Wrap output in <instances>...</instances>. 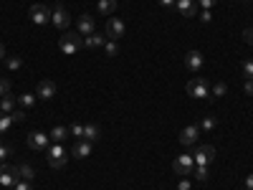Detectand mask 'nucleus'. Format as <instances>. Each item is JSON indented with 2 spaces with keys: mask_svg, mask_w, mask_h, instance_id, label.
<instances>
[{
  "mask_svg": "<svg viewBox=\"0 0 253 190\" xmlns=\"http://www.w3.org/2000/svg\"><path fill=\"white\" fill-rule=\"evenodd\" d=\"M243 92H246L248 96H253V79H246V84H243Z\"/></svg>",
  "mask_w": 253,
  "mask_h": 190,
  "instance_id": "nucleus-37",
  "label": "nucleus"
},
{
  "mask_svg": "<svg viewBox=\"0 0 253 190\" xmlns=\"http://www.w3.org/2000/svg\"><path fill=\"white\" fill-rule=\"evenodd\" d=\"M76 26H79V33L81 36H91L94 33V18L91 15H81Z\"/></svg>",
  "mask_w": 253,
  "mask_h": 190,
  "instance_id": "nucleus-19",
  "label": "nucleus"
},
{
  "mask_svg": "<svg viewBox=\"0 0 253 190\" xmlns=\"http://www.w3.org/2000/svg\"><path fill=\"white\" fill-rule=\"evenodd\" d=\"M8 155H10V147H5L3 142H0V165L5 162V157H8Z\"/></svg>",
  "mask_w": 253,
  "mask_h": 190,
  "instance_id": "nucleus-35",
  "label": "nucleus"
},
{
  "mask_svg": "<svg viewBox=\"0 0 253 190\" xmlns=\"http://www.w3.org/2000/svg\"><path fill=\"white\" fill-rule=\"evenodd\" d=\"M104 36H107L109 41H122V38L126 36L124 20H119V18H109V20H107V31H104Z\"/></svg>",
  "mask_w": 253,
  "mask_h": 190,
  "instance_id": "nucleus-5",
  "label": "nucleus"
},
{
  "mask_svg": "<svg viewBox=\"0 0 253 190\" xmlns=\"http://www.w3.org/2000/svg\"><path fill=\"white\" fill-rule=\"evenodd\" d=\"M193 167H195L193 155H180V157H175V162H172V170H175V175H180V178H190V175H193Z\"/></svg>",
  "mask_w": 253,
  "mask_h": 190,
  "instance_id": "nucleus-4",
  "label": "nucleus"
},
{
  "mask_svg": "<svg viewBox=\"0 0 253 190\" xmlns=\"http://www.w3.org/2000/svg\"><path fill=\"white\" fill-rule=\"evenodd\" d=\"M187 96L193 99H210V89H208V81L203 76H195L187 81Z\"/></svg>",
  "mask_w": 253,
  "mask_h": 190,
  "instance_id": "nucleus-2",
  "label": "nucleus"
},
{
  "mask_svg": "<svg viewBox=\"0 0 253 190\" xmlns=\"http://www.w3.org/2000/svg\"><path fill=\"white\" fill-rule=\"evenodd\" d=\"M198 135H200V127L198 124H187L185 130L180 132V144H185V147L195 144L198 142Z\"/></svg>",
  "mask_w": 253,
  "mask_h": 190,
  "instance_id": "nucleus-12",
  "label": "nucleus"
},
{
  "mask_svg": "<svg viewBox=\"0 0 253 190\" xmlns=\"http://www.w3.org/2000/svg\"><path fill=\"white\" fill-rule=\"evenodd\" d=\"M225 92H228V87L223 81H218L215 87H213V92H210V99H218V96H225Z\"/></svg>",
  "mask_w": 253,
  "mask_h": 190,
  "instance_id": "nucleus-28",
  "label": "nucleus"
},
{
  "mask_svg": "<svg viewBox=\"0 0 253 190\" xmlns=\"http://www.w3.org/2000/svg\"><path fill=\"white\" fill-rule=\"evenodd\" d=\"M215 157V147L213 144H198L195 147V152H193V160L195 165H210Z\"/></svg>",
  "mask_w": 253,
  "mask_h": 190,
  "instance_id": "nucleus-7",
  "label": "nucleus"
},
{
  "mask_svg": "<svg viewBox=\"0 0 253 190\" xmlns=\"http://www.w3.org/2000/svg\"><path fill=\"white\" fill-rule=\"evenodd\" d=\"M193 175H195L198 180H208V165H195V167H193Z\"/></svg>",
  "mask_w": 253,
  "mask_h": 190,
  "instance_id": "nucleus-29",
  "label": "nucleus"
},
{
  "mask_svg": "<svg viewBox=\"0 0 253 190\" xmlns=\"http://www.w3.org/2000/svg\"><path fill=\"white\" fill-rule=\"evenodd\" d=\"M101 48H104V53H107V56H117V53H119L117 41H109V38H107V44H104Z\"/></svg>",
  "mask_w": 253,
  "mask_h": 190,
  "instance_id": "nucleus-27",
  "label": "nucleus"
},
{
  "mask_svg": "<svg viewBox=\"0 0 253 190\" xmlns=\"http://www.w3.org/2000/svg\"><path fill=\"white\" fill-rule=\"evenodd\" d=\"M51 23H53L58 31H66V28H69V23H71L69 10L63 8L61 3H58V5H53V10H51Z\"/></svg>",
  "mask_w": 253,
  "mask_h": 190,
  "instance_id": "nucleus-6",
  "label": "nucleus"
},
{
  "mask_svg": "<svg viewBox=\"0 0 253 190\" xmlns=\"http://www.w3.org/2000/svg\"><path fill=\"white\" fill-rule=\"evenodd\" d=\"M5 63H8L10 71H18L20 66H23V58H20V56H5Z\"/></svg>",
  "mask_w": 253,
  "mask_h": 190,
  "instance_id": "nucleus-25",
  "label": "nucleus"
},
{
  "mask_svg": "<svg viewBox=\"0 0 253 190\" xmlns=\"http://www.w3.org/2000/svg\"><path fill=\"white\" fill-rule=\"evenodd\" d=\"M74 157H79V160H86L89 155H91V142H86V140H79L76 144H74Z\"/></svg>",
  "mask_w": 253,
  "mask_h": 190,
  "instance_id": "nucleus-15",
  "label": "nucleus"
},
{
  "mask_svg": "<svg viewBox=\"0 0 253 190\" xmlns=\"http://www.w3.org/2000/svg\"><path fill=\"white\" fill-rule=\"evenodd\" d=\"M18 107V96L13 94H5V96H0V112H5V114H13Z\"/></svg>",
  "mask_w": 253,
  "mask_h": 190,
  "instance_id": "nucleus-16",
  "label": "nucleus"
},
{
  "mask_svg": "<svg viewBox=\"0 0 253 190\" xmlns=\"http://www.w3.org/2000/svg\"><path fill=\"white\" fill-rule=\"evenodd\" d=\"M81 140H86V142H99L101 140V130L96 124H86L84 127V137Z\"/></svg>",
  "mask_w": 253,
  "mask_h": 190,
  "instance_id": "nucleus-20",
  "label": "nucleus"
},
{
  "mask_svg": "<svg viewBox=\"0 0 253 190\" xmlns=\"http://www.w3.org/2000/svg\"><path fill=\"white\" fill-rule=\"evenodd\" d=\"M58 48L66 53V56H74L76 51L84 48V36L81 33H74V31H66V33L58 38Z\"/></svg>",
  "mask_w": 253,
  "mask_h": 190,
  "instance_id": "nucleus-1",
  "label": "nucleus"
},
{
  "mask_svg": "<svg viewBox=\"0 0 253 190\" xmlns=\"http://www.w3.org/2000/svg\"><path fill=\"white\" fill-rule=\"evenodd\" d=\"M104 44H107V36L104 33H91V36L84 38V46L86 48H101Z\"/></svg>",
  "mask_w": 253,
  "mask_h": 190,
  "instance_id": "nucleus-18",
  "label": "nucleus"
},
{
  "mask_svg": "<svg viewBox=\"0 0 253 190\" xmlns=\"http://www.w3.org/2000/svg\"><path fill=\"white\" fill-rule=\"evenodd\" d=\"M20 178H18V167H13V165H0V185L3 188H15V183H18Z\"/></svg>",
  "mask_w": 253,
  "mask_h": 190,
  "instance_id": "nucleus-8",
  "label": "nucleus"
},
{
  "mask_svg": "<svg viewBox=\"0 0 253 190\" xmlns=\"http://www.w3.org/2000/svg\"><path fill=\"white\" fill-rule=\"evenodd\" d=\"M175 8L185 18H195L198 15V3H195V0H175Z\"/></svg>",
  "mask_w": 253,
  "mask_h": 190,
  "instance_id": "nucleus-13",
  "label": "nucleus"
},
{
  "mask_svg": "<svg viewBox=\"0 0 253 190\" xmlns=\"http://www.w3.org/2000/svg\"><path fill=\"white\" fill-rule=\"evenodd\" d=\"M96 10H99V15H112L117 10V0H99Z\"/></svg>",
  "mask_w": 253,
  "mask_h": 190,
  "instance_id": "nucleus-21",
  "label": "nucleus"
},
{
  "mask_svg": "<svg viewBox=\"0 0 253 190\" xmlns=\"http://www.w3.org/2000/svg\"><path fill=\"white\" fill-rule=\"evenodd\" d=\"M243 74L246 79H253V61H243Z\"/></svg>",
  "mask_w": 253,
  "mask_h": 190,
  "instance_id": "nucleus-32",
  "label": "nucleus"
},
{
  "mask_svg": "<svg viewBox=\"0 0 253 190\" xmlns=\"http://www.w3.org/2000/svg\"><path fill=\"white\" fill-rule=\"evenodd\" d=\"M46 157H48V165L51 167H56V170H58V167H63V165H66V147H63V144H48V150H46Z\"/></svg>",
  "mask_w": 253,
  "mask_h": 190,
  "instance_id": "nucleus-3",
  "label": "nucleus"
},
{
  "mask_svg": "<svg viewBox=\"0 0 253 190\" xmlns=\"http://www.w3.org/2000/svg\"><path fill=\"white\" fill-rule=\"evenodd\" d=\"M13 190H33V188H31V183H28V180H18Z\"/></svg>",
  "mask_w": 253,
  "mask_h": 190,
  "instance_id": "nucleus-36",
  "label": "nucleus"
},
{
  "mask_svg": "<svg viewBox=\"0 0 253 190\" xmlns=\"http://www.w3.org/2000/svg\"><path fill=\"white\" fill-rule=\"evenodd\" d=\"M10 119H13V124H15V122H23V119H26V112H23V109H15V112L10 114Z\"/></svg>",
  "mask_w": 253,
  "mask_h": 190,
  "instance_id": "nucleus-34",
  "label": "nucleus"
},
{
  "mask_svg": "<svg viewBox=\"0 0 253 190\" xmlns=\"http://www.w3.org/2000/svg\"><path fill=\"white\" fill-rule=\"evenodd\" d=\"M33 104H36V94H20L18 96V107H23V109H31L33 107Z\"/></svg>",
  "mask_w": 253,
  "mask_h": 190,
  "instance_id": "nucleus-22",
  "label": "nucleus"
},
{
  "mask_svg": "<svg viewBox=\"0 0 253 190\" xmlns=\"http://www.w3.org/2000/svg\"><path fill=\"white\" fill-rule=\"evenodd\" d=\"M177 190H190V180H187V178H182V180H180V188H177Z\"/></svg>",
  "mask_w": 253,
  "mask_h": 190,
  "instance_id": "nucleus-40",
  "label": "nucleus"
},
{
  "mask_svg": "<svg viewBox=\"0 0 253 190\" xmlns=\"http://www.w3.org/2000/svg\"><path fill=\"white\" fill-rule=\"evenodd\" d=\"M48 137L53 140V144H61L66 137H71V132H69V127H63V124H58V127H53V130L48 132Z\"/></svg>",
  "mask_w": 253,
  "mask_h": 190,
  "instance_id": "nucleus-17",
  "label": "nucleus"
},
{
  "mask_svg": "<svg viewBox=\"0 0 253 190\" xmlns=\"http://www.w3.org/2000/svg\"><path fill=\"white\" fill-rule=\"evenodd\" d=\"M18 178L31 183V180H33V167H31V165H18Z\"/></svg>",
  "mask_w": 253,
  "mask_h": 190,
  "instance_id": "nucleus-23",
  "label": "nucleus"
},
{
  "mask_svg": "<svg viewBox=\"0 0 253 190\" xmlns=\"http://www.w3.org/2000/svg\"><path fill=\"white\" fill-rule=\"evenodd\" d=\"M215 127H218V119L215 117H203L200 119V130H208L210 132V130H215Z\"/></svg>",
  "mask_w": 253,
  "mask_h": 190,
  "instance_id": "nucleus-26",
  "label": "nucleus"
},
{
  "mask_svg": "<svg viewBox=\"0 0 253 190\" xmlns=\"http://www.w3.org/2000/svg\"><path fill=\"white\" fill-rule=\"evenodd\" d=\"M69 132H71V137H79V140H81V137H84V124H71Z\"/></svg>",
  "mask_w": 253,
  "mask_h": 190,
  "instance_id": "nucleus-30",
  "label": "nucleus"
},
{
  "mask_svg": "<svg viewBox=\"0 0 253 190\" xmlns=\"http://www.w3.org/2000/svg\"><path fill=\"white\" fill-rule=\"evenodd\" d=\"M200 20H203V23H210V20H213V13H210V10H203V13H200Z\"/></svg>",
  "mask_w": 253,
  "mask_h": 190,
  "instance_id": "nucleus-39",
  "label": "nucleus"
},
{
  "mask_svg": "<svg viewBox=\"0 0 253 190\" xmlns=\"http://www.w3.org/2000/svg\"><path fill=\"white\" fill-rule=\"evenodd\" d=\"M160 5H162V8H172L175 0H160Z\"/></svg>",
  "mask_w": 253,
  "mask_h": 190,
  "instance_id": "nucleus-42",
  "label": "nucleus"
},
{
  "mask_svg": "<svg viewBox=\"0 0 253 190\" xmlns=\"http://www.w3.org/2000/svg\"><path fill=\"white\" fill-rule=\"evenodd\" d=\"M48 135H43V132H31L28 137H26V144L31 147V150H48Z\"/></svg>",
  "mask_w": 253,
  "mask_h": 190,
  "instance_id": "nucleus-11",
  "label": "nucleus"
},
{
  "mask_svg": "<svg viewBox=\"0 0 253 190\" xmlns=\"http://www.w3.org/2000/svg\"><path fill=\"white\" fill-rule=\"evenodd\" d=\"M36 96L38 99H53L56 96V84L51 81V79H41L38 84H36Z\"/></svg>",
  "mask_w": 253,
  "mask_h": 190,
  "instance_id": "nucleus-10",
  "label": "nucleus"
},
{
  "mask_svg": "<svg viewBox=\"0 0 253 190\" xmlns=\"http://www.w3.org/2000/svg\"><path fill=\"white\" fill-rule=\"evenodd\" d=\"M5 56H8V53H5V46L0 44V61H5Z\"/></svg>",
  "mask_w": 253,
  "mask_h": 190,
  "instance_id": "nucleus-43",
  "label": "nucleus"
},
{
  "mask_svg": "<svg viewBox=\"0 0 253 190\" xmlns=\"http://www.w3.org/2000/svg\"><path fill=\"white\" fill-rule=\"evenodd\" d=\"M195 3H198L203 10H210V8H213V5L218 3V0H195Z\"/></svg>",
  "mask_w": 253,
  "mask_h": 190,
  "instance_id": "nucleus-33",
  "label": "nucleus"
},
{
  "mask_svg": "<svg viewBox=\"0 0 253 190\" xmlns=\"http://www.w3.org/2000/svg\"><path fill=\"white\" fill-rule=\"evenodd\" d=\"M203 61H205V58H203L200 51H187V56H185V66H187L190 71H195V74H198V71L203 69Z\"/></svg>",
  "mask_w": 253,
  "mask_h": 190,
  "instance_id": "nucleus-14",
  "label": "nucleus"
},
{
  "mask_svg": "<svg viewBox=\"0 0 253 190\" xmlns=\"http://www.w3.org/2000/svg\"><path fill=\"white\" fill-rule=\"evenodd\" d=\"M241 3H248V0H241Z\"/></svg>",
  "mask_w": 253,
  "mask_h": 190,
  "instance_id": "nucleus-44",
  "label": "nucleus"
},
{
  "mask_svg": "<svg viewBox=\"0 0 253 190\" xmlns=\"http://www.w3.org/2000/svg\"><path fill=\"white\" fill-rule=\"evenodd\" d=\"M243 41L253 46V28H246V31H243Z\"/></svg>",
  "mask_w": 253,
  "mask_h": 190,
  "instance_id": "nucleus-38",
  "label": "nucleus"
},
{
  "mask_svg": "<svg viewBox=\"0 0 253 190\" xmlns=\"http://www.w3.org/2000/svg\"><path fill=\"white\" fill-rule=\"evenodd\" d=\"M28 15H31V20H33L36 26H46L48 20H51V8L41 5V3H36V5H31Z\"/></svg>",
  "mask_w": 253,
  "mask_h": 190,
  "instance_id": "nucleus-9",
  "label": "nucleus"
},
{
  "mask_svg": "<svg viewBox=\"0 0 253 190\" xmlns=\"http://www.w3.org/2000/svg\"><path fill=\"white\" fill-rule=\"evenodd\" d=\"M5 94H10V81L0 79V96H5Z\"/></svg>",
  "mask_w": 253,
  "mask_h": 190,
  "instance_id": "nucleus-31",
  "label": "nucleus"
},
{
  "mask_svg": "<svg viewBox=\"0 0 253 190\" xmlns=\"http://www.w3.org/2000/svg\"><path fill=\"white\" fill-rule=\"evenodd\" d=\"M246 190H253V173L246 178Z\"/></svg>",
  "mask_w": 253,
  "mask_h": 190,
  "instance_id": "nucleus-41",
  "label": "nucleus"
},
{
  "mask_svg": "<svg viewBox=\"0 0 253 190\" xmlns=\"http://www.w3.org/2000/svg\"><path fill=\"white\" fill-rule=\"evenodd\" d=\"M13 127V119H10V114H5V112H0V135H5L8 130Z\"/></svg>",
  "mask_w": 253,
  "mask_h": 190,
  "instance_id": "nucleus-24",
  "label": "nucleus"
}]
</instances>
